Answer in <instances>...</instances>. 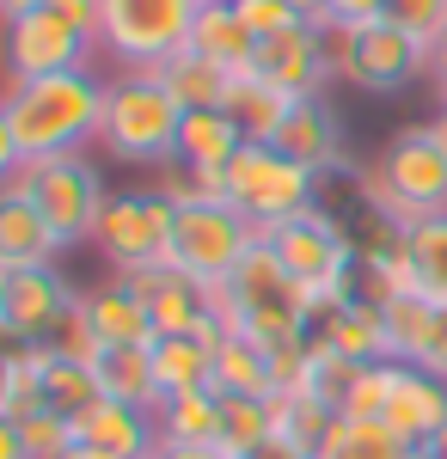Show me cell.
Wrapping results in <instances>:
<instances>
[{"label":"cell","mask_w":447,"mask_h":459,"mask_svg":"<svg viewBox=\"0 0 447 459\" xmlns=\"http://www.w3.org/2000/svg\"><path fill=\"white\" fill-rule=\"evenodd\" d=\"M104 80L110 74L99 68L6 80V99H0V178L13 166L56 160V153H86V142H99Z\"/></svg>","instance_id":"cell-1"},{"label":"cell","mask_w":447,"mask_h":459,"mask_svg":"<svg viewBox=\"0 0 447 459\" xmlns=\"http://www.w3.org/2000/svg\"><path fill=\"white\" fill-rule=\"evenodd\" d=\"M215 307H221L227 331H240V337L264 343V350L312 337V294L288 276V264L270 251V239H258L240 270L215 288Z\"/></svg>","instance_id":"cell-2"},{"label":"cell","mask_w":447,"mask_h":459,"mask_svg":"<svg viewBox=\"0 0 447 459\" xmlns=\"http://www.w3.org/2000/svg\"><path fill=\"white\" fill-rule=\"evenodd\" d=\"M178 129H184V105L172 99V86L160 74H110L104 80V123H99V147L117 166H141L160 172L178 160Z\"/></svg>","instance_id":"cell-3"},{"label":"cell","mask_w":447,"mask_h":459,"mask_svg":"<svg viewBox=\"0 0 447 459\" xmlns=\"http://www.w3.org/2000/svg\"><path fill=\"white\" fill-rule=\"evenodd\" d=\"M0 196H25L49 227L62 251L68 246H92V227H99V209L110 196V184L99 178V166L86 153H56V160H31V166H13L0 178Z\"/></svg>","instance_id":"cell-4"},{"label":"cell","mask_w":447,"mask_h":459,"mask_svg":"<svg viewBox=\"0 0 447 459\" xmlns=\"http://www.w3.org/2000/svg\"><path fill=\"white\" fill-rule=\"evenodd\" d=\"M227 203L251 221V233L264 239L282 221L319 209V172H307L301 160H288L270 142H245L227 166Z\"/></svg>","instance_id":"cell-5"},{"label":"cell","mask_w":447,"mask_h":459,"mask_svg":"<svg viewBox=\"0 0 447 459\" xmlns=\"http://www.w3.org/2000/svg\"><path fill=\"white\" fill-rule=\"evenodd\" d=\"M197 0H104V25H99V49L110 56V68H136V74H160L172 56L190 49L197 31Z\"/></svg>","instance_id":"cell-6"},{"label":"cell","mask_w":447,"mask_h":459,"mask_svg":"<svg viewBox=\"0 0 447 459\" xmlns=\"http://www.w3.org/2000/svg\"><path fill=\"white\" fill-rule=\"evenodd\" d=\"M362 178H368V196H374L392 221H405V227L423 221V214L447 209V160H442V147L429 142V123L399 129V135L362 166Z\"/></svg>","instance_id":"cell-7"},{"label":"cell","mask_w":447,"mask_h":459,"mask_svg":"<svg viewBox=\"0 0 447 459\" xmlns=\"http://www.w3.org/2000/svg\"><path fill=\"white\" fill-rule=\"evenodd\" d=\"M264 239L288 264V276L312 294V313L319 307H337V300H355V246H349V233L325 209L294 214L276 233H264Z\"/></svg>","instance_id":"cell-8"},{"label":"cell","mask_w":447,"mask_h":459,"mask_svg":"<svg viewBox=\"0 0 447 459\" xmlns=\"http://www.w3.org/2000/svg\"><path fill=\"white\" fill-rule=\"evenodd\" d=\"M325 31H331V68H337V80L355 86V92H368V99H392V92H405L416 80H429V43L399 31L392 19H374L362 31H337V25H325Z\"/></svg>","instance_id":"cell-9"},{"label":"cell","mask_w":447,"mask_h":459,"mask_svg":"<svg viewBox=\"0 0 447 459\" xmlns=\"http://www.w3.org/2000/svg\"><path fill=\"white\" fill-rule=\"evenodd\" d=\"M172 221H178V209L153 184H141V190H110L104 209H99V227H92V246H99V257L110 264V276H136V270L166 264V251H172Z\"/></svg>","instance_id":"cell-10"},{"label":"cell","mask_w":447,"mask_h":459,"mask_svg":"<svg viewBox=\"0 0 447 459\" xmlns=\"http://www.w3.org/2000/svg\"><path fill=\"white\" fill-rule=\"evenodd\" d=\"M251 246H258V233H251V221L233 203H197V209H178L166 264L184 270V276H197V282H208V288H221L245 264Z\"/></svg>","instance_id":"cell-11"},{"label":"cell","mask_w":447,"mask_h":459,"mask_svg":"<svg viewBox=\"0 0 447 459\" xmlns=\"http://www.w3.org/2000/svg\"><path fill=\"white\" fill-rule=\"evenodd\" d=\"M80 307V288L56 270V264H37V270H0V331L6 343H25L43 350L62 337V325Z\"/></svg>","instance_id":"cell-12"},{"label":"cell","mask_w":447,"mask_h":459,"mask_svg":"<svg viewBox=\"0 0 447 459\" xmlns=\"http://www.w3.org/2000/svg\"><path fill=\"white\" fill-rule=\"evenodd\" d=\"M99 62V43L56 19L49 6L6 19V80H43V74H74Z\"/></svg>","instance_id":"cell-13"},{"label":"cell","mask_w":447,"mask_h":459,"mask_svg":"<svg viewBox=\"0 0 447 459\" xmlns=\"http://www.w3.org/2000/svg\"><path fill=\"white\" fill-rule=\"evenodd\" d=\"M245 74H258L282 99H312V92H325L337 80V68H331V31L301 19V25H288V31H276V37H258Z\"/></svg>","instance_id":"cell-14"},{"label":"cell","mask_w":447,"mask_h":459,"mask_svg":"<svg viewBox=\"0 0 447 459\" xmlns=\"http://www.w3.org/2000/svg\"><path fill=\"white\" fill-rule=\"evenodd\" d=\"M129 288L147 300L160 337H203V343H215V337L227 331V325H221V307H215V288L197 282V276H184V270H172V264L136 270Z\"/></svg>","instance_id":"cell-15"},{"label":"cell","mask_w":447,"mask_h":459,"mask_svg":"<svg viewBox=\"0 0 447 459\" xmlns=\"http://www.w3.org/2000/svg\"><path fill=\"white\" fill-rule=\"evenodd\" d=\"M380 423L392 429L405 447H423L435 429L447 423V380H435L416 361H392L386 355V398H380Z\"/></svg>","instance_id":"cell-16"},{"label":"cell","mask_w":447,"mask_h":459,"mask_svg":"<svg viewBox=\"0 0 447 459\" xmlns=\"http://www.w3.org/2000/svg\"><path fill=\"white\" fill-rule=\"evenodd\" d=\"M270 147H282L288 160H301V166H307V172H319V178L337 172V166L349 160L344 117H337V105H331L325 92H312V99H294Z\"/></svg>","instance_id":"cell-17"},{"label":"cell","mask_w":447,"mask_h":459,"mask_svg":"<svg viewBox=\"0 0 447 459\" xmlns=\"http://www.w3.org/2000/svg\"><path fill=\"white\" fill-rule=\"evenodd\" d=\"M99 404H104V392H99V374H92V361H80V355H62L56 343H43V350H37V411L62 417V423L80 435V423H86Z\"/></svg>","instance_id":"cell-18"},{"label":"cell","mask_w":447,"mask_h":459,"mask_svg":"<svg viewBox=\"0 0 447 459\" xmlns=\"http://www.w3.org/2000/svg\"><path fill=\"white\" fill-rule=\"evenodd\" d=\"M80 318L92 325V337H99L104 350H110V343H160L153 313H147V300L129 288V276L80 288Z\"/></svg>","instance_id":"cell-19"},{"label":"cell","mask_w":447,"mask_h":459,"mask_svg":"<svg viewBox=\"0 0 447 459\" xmlns=\"http://www.w3.org/2000/svg\"><path fill=\"white\" fill-rule=\"evenodd\" d=\"M80 447H92V454H104V459H153L160 454V423H153V411H141V404L104 398L99 411L80 423Z\"/></svg>","instance_id":"cell-20"},{"label":"cell","mask_w":447,"mask_h":459,"mask_svg":"<svg viewBox=\"0 0 447 459\" xmlns=\"http://www.w3.org/2000/svg\"><path fill=\"white\" fill-rule=\"evenodd\" d=\"M312 337L325 350L349 355V361H386V318L374 300H337V307H319L312 313Z\"/></svg>","instance_id":"cell-21"},{"label":"cell","mask_w":447,"mask_h":459,"mask_svg":"<svg viewBox=\"0 0 447 459\" xmlns=\"http://www.w3.org/2000/svg\"><path fill=\"white\" fill-rule=\"evenodd\" d=\"M56 227L25 203V196H0V270H37V264H56Z\"/></svg>","instance_id":"cell-22"},{"label":"cell","mask_w":447,"mask_h":459,"mask_svg":"<svg viewBox=\"0 0 447 459\" xmlns=\"http://www.w3.org/2000/svg\"><path fill=\"white\" fill-rule=\"evenodd\" d=\"M215 374H208V386L215 392H245V398H276V374H270V350L264 343H251L240 331H221L215 337Z\"/></svg>","instance_id":"cell-23"},{"label":"cell","mask_w":447,"mask_h":459,"mask_svg":"<svg viewBox=\"0 0 447 459\" xmlns=\"http://www.w3.org/2000/svg\"><path fill=\"white\" fill-rule=\"evenodd\" d=\"M92 374H99V392H104V398H117V404H141V411L160 404L153 343H110V350H99Z\"/></svg>","instance_id":"cell-24"},{"label":"cell","mask_w":447,"mask_h":459,"mask_svg":"<svg viewBox=\"0 0 447 459\" xmlns=\"http://www.w3.org/2000/svg\"><path fill=\"white\" fill-rule=\"evenodd\" d=\"M240 147H245V135L233 129L227 110H184V129H178V160H184V166H197V172H227Z\"/></svg>","instance_id":"cell-25"},{"label":"cell","mask_w":447,"mask_h":459,"mask_svg":"<svg viewBox=\"0 0 447 459\" xmlns=\"http://www.w3.org/2000/svg\"><path fill=\"white\" fill-rule=\"evenodd\" d=\"M190 49H197L203 62H215V68L245 74V68H251V49H258V37L245 31V19L233 13V0H227V6H203V13H197Z\"/></svg>","instance_id":"cell-26"},{"label":"cell","mask_w":447,"mask_h":459,"mask_svg":"<svg viewBox=\"0 0 447 459\" xmlns=\"http://www.w3.org/2000/svg\"><path fill=\"white\" fill-rule=\"evenodd\" d=\"M288 105H294V99H282V92H276V86H264L258 74H240L221 110L233 117V129H240L245 142H276V129H282Z\"/></svg>","instance_id":"cell-27"},{"label":"cell","mask_w":447,"mask_h":459,"mask_svg":"<svg viewBox=\"0 0 447 459\" xmlns=\"http://www.w3.org/2000/svg\"><path fill=\"white\" fill-rule=\"evenodd\" d=\"M160 80L172 86V99H178L184 110H221L240 74L215 68V62H203V56H197V49H184V56H172V62L160 68Z\"/></svg>","instance_id":"cell-28"},{"label":"cell","mask_w":447,"mask_h":459,"mask_svg":"<svg viewBox=\"0 0 447 459\" xmlns=\"http://www.w3.org/2000/svg\"><path fill=\"white\" fill-rule=\"evenodd\" d=\"M153 423H160V441H221V392L197 386L178 398H160Z\"/></svg>","instance_id":"cell-29"},{"label":"cell","mask_w":447,"mask_h":459,"mask_svg":"<svg viewBox=\"0 0 447 459\" xmlns=\"http://www.w3.org/2000/svg\"><path fill=\"white\" fill-rule=\"evenodd\" d=\"M405 251H411L416 294H429L435 307H447V209L411 221L405 227Z\"/></svg>","instance_id":"cell-30"},{"label":"cell","mask_w":447,"mask_h":459,"mask_svg":"<svg viewBox=\"0 0 447 459\" xmlns=\"http://www.w3.org/2000/svg\"><path fill=\"white\" fill-rule=\"evenodd\" d=\"M208 350H215V343H203V337H160V343H153V380H160V398H178V392L208 386V374H215ZM153 411H160V404H153Z\"/></svg>","instance_id":"cell-31"},{"label":"cell","mask_w":447,"mask_h":459,"mask_svg":"<svg viewBox=\"0 0 447 459\" xmlns=\"http://www.w3.org/2000/svg\"><path fill=\"white\" fill-rule=\"evenodd\" d=\"M411 454L416 447H405L374 417H337L331 435H325V447H319V459H411Z\"/></svg>","instance_id":"cell-32"},{"label":"cell","mask_w":447,"mask_h":459,"mask_svg":"<svg viewBox=\"0 0 447 459\" xmlns=\"http://www.w3.org/2000/svg\"><path fill=\"white\" fill-rule=\"evenodd\" d=\"M270 411H276V435L294 441V447H307V454H319L325 435H331V423H337V411H331L325 398H312V392H276Z\"/></svg>","instance_id":"cell-33"},{"label":"cell","mask_w":447,"mask_h":459,"mask_svg":"<svg viewBox=\"0 0 447 459\" xmlns=\"http://www.w3.org/2000/svg\"><path fill=\"white\" fill-rule=\"evenodd\" d=\"M276 435V411L270 398H245V392H221V447L227 454H251Z\"/></svg>","instance_id":"cell-34"},{"label":"cell","mask_w":447,"mask_h":459,"mask_svg":"<svg viewBox=\"0 0 447 459\" xmlns=\"http://www.w3.org/2000/svg\"><path fill=\"white\" fill-rule=\"evenodd\" d=\"M380 318H386V355L392 361H416L429 325H435V300L429 294H399V300L380 307Z\"/></svg>","instance_id":"cell-35"},{"label":"cell","mask_w":447,"mask_h":459,"mask_svg":"<svg viewBox=\"0 0 447 459\" xmlns=\"http://www.w3.org/2000/svg\"><path fill=\"white\" fill-rule=\"evenodd\" d=\"M31 411H37V350L6 343V361H0V417L19 423Z\"/></svg>","instance_id":"cell-36"},{"label":"cell","mask_w":447,"mask_h":459,"mask_svg":"<svg viewBox=\"0 0 447 459\" xmlns=\"http://www.w3.org/2000/svg\"><path fill=\"white\" fill-rule=\"evenodd\" d=\"M19 435H25V454L31 459H62L80 447V435H74L62 417H49V411H31V417H19Z\"/></svg>","instance_id":"cell-37"},{"label":"cell","mask_w":447,"mask_h":459,"mask_svg":"<svg viewBox=\"0 0 447 459\" xmlns=\"http://www.w3.org/2000/svg\"><path fill=\"white\" fill-rule=\"evenodd\" d=\"M386 19L411 31L416 43H435L447 31V0H386Z\"/></svg>","instance_id":"cell-38"},{"label":"cell","mask_w":447,"mask_h":459,"mask_svg":"<svg viewBox=\"0 0 447 459\" xmlns=\"http://www.w3.org/2000/svg\"><path fill=\"white\" fill-rule=\"evenodd\" d=\"M233 13L245 19L251 37H276V31H288V25H301V13L288 0H233Z\"/></svg>","instance_id":"cell-39"},{"label":"cell","mask_w":447,"mask_h":459,"mask_svg":"<svg viewBox=\"0 0 447 459\" xmlns=\"http://www.w3.org/2000/svg\"><path fill=\"white\" fill-rule=\"evenodd\" d=\"M374 19H386V0H331L325 6V25H337V31H362Z\"/></svg>","instance_id":"cell-40"},{"label":"cell","mask_w":447,"mask_h":459,"mask_svg":"<svg viewBox=\"0 0 447 459\" xmlns=\"http://www.w3.org/2000/svg\"><path fill=\"white\" fill-rule=\"evenodd\" d=\"M416 368H429L435 380H447V307H435V325H429V337L416 350Z\"/></svg>","instance_id":"cell-41"},{"label":"cell","mask_w":447,"mask_h":459,"mask_svg":"<svg viewBox=\"0 0 447 459\" xmlns=\"http://www.w3.org/2000/svg\"><path fill=\"white\" fill-rule=\"evenodd\" d=\"M153 459H240V454H227L221 441H160Z\"/></svg>","instance_id":"cell-42"},{"label":"cell","mask_w":447,"mask_h":459,"mask_svg":"<svg viewBox=\"0 0 447 459\" xmlns=\"http://www.w3.org/2000/svg\"><path fill=\"white\" fill-rule=\"evenodd\" d=\"M429 86H435V99L447 92V31L429 43Z\"/></svg>","instance_id":"cell-43"},{"label":"cell","mask_w":447,"mask_h":459,"mask_svg":"<svg viewBox=\"0 0 447 459\" xmlns=\"http://www.w3.org/2000/svg\"><path fill=\"white\" fill-rule=\"evenodd\" d=\"M245 459H312V454H307V447H294V441H282V435H270L264 447H251Z\"/></svg>","instance_id":"cell-44"},{"label":"cell","mask_w":447,"mask_h":459,"mask_svg":"<svg viewBox=\"0 0 447 459\" xmlns=\"http://www.w3.org/2000/svg\"><path fill=\"white\" fill-rule=\"evenodd\" d=\"M429 142L442 147V160H447V92L435 99V110H429Z\"/></svg>","instance_id":"cell-45"},{"label":"cell","mask_w":447,"mask_h":459,"mask_svg":"<svg viewBox=\"0 0 447 459\" xmlns=\"http://www.w3.org/2000/svg\"><path fill=\"white\" fill-rule=\"evenodd\" d=\"M288 6H294L301 19H312V25H325V6H331V0H288Z\"/></svg>","instance_id":"cell-46"},{"label":"cell","mask_w":447,"mask_h":459,"mask_svg":"<svg viewBox=\"0 0 447 459\" xmlns=\"http://www.w3.org/2000/svg\"><path fill=\"white\" fill-rule=\"evenodd\" d=\"M416 454H423V459H447V423L435 429V435H429V441H423V447H416Z\"/></svg>","instance_id":"cell-47"},{"label":"cell","mask_w":447,"mask_h":459,"mask_svg":"<svg viewBox=\"0 0 447 459\" xmlns=\"http://www.w3.org/2000/svg\"><path fill=\"white\" fill-rule=\"evenodd\" d=\"M37 6H49V0H0V13H6V19H19V13H37Z\"/></svg>","instance_id":"cell-48"},{"label":"cell","mask_w":447,"mask_h":459,"mask_svg":"<svg viewBox=\"0 0 447 459\" xmlns=\"http://www.w3.org/2000/svg\"><path fill=\"white\" fill-rule=\"evenodd\" d=\"M62 459H104V454H92V447H74V454H62Z\"/></svg>","instance_id":"cell-49"},{"label":"cell","mask_w":447,"mask_h":459,"mask_svg":"<svg viewBox=\"0 0 447 459\" xmlns=\"http://www.w3.org/2000/svg\"><path fill=\"white\" fill-rule=\"evenodd\" d=\"M197 6H227V0H197Z\"/></svg>","instance_id":"cell-50"},{"label":"cell","mask_w":447,"mask_h":459,"mask_svg":"<svg viewBox=\"0 0 447 459\" xmlns=\"http://www.w3.org/2000/svg\"><path fill=\"white\" fill-rule=\"evenodd\" d=\"M411 459H423V454H411Z\"/></svg>","instance_id":"cell-51"},{"label":"cell","mask_w":447,"mask_h":459,"mask_svg":"<svg viewBox=\"0 0 447 459\" xmlns=\"http://www.w3.org/2000/svg\"><path fill=\"white\" fill-rule=\"evenodd\" d=\"M312 459H319V454H312Z\"/></svg>","instance_id":"cell-52"}]
</instances>
